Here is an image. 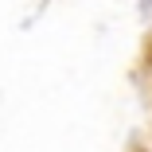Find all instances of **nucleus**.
Wrapping results in <instances>:
<instances>
[]
</instances>
